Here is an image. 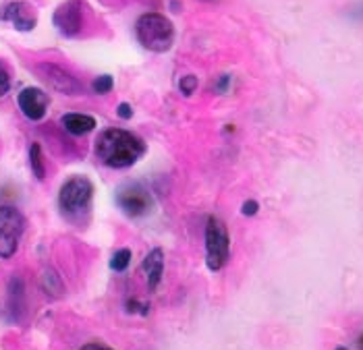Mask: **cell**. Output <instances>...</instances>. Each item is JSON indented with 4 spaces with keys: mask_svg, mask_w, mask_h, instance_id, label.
I'll list each match as a JSON object with an SVG mask.
<instances>
[{
    "mask_svg": "<svg viewBox=\"0 0 363 350\" xmlns=\"http://www.w3.org/2000/svg\"><path fill=\"white\" fill-rule=\"evenodd\" d=\"M98 158L111 168L133 166L145 154V143L138 135L123 129H106L96 143Z\"/></svg>",
    "mask_w": 363,
    "mask_h": 350,
    "instance_id": "1",
    "label": "cell"
},
{
    "mask_svg": "<svg viewBox=\"0 0 363 350\" xmlns=\"http://www.w3.org/2000/svg\"><path fill=\"white\" fill-rule=\"evenodd\" d=\"M94 197V185L85 176H71L58 191V210L65 218L79 222L89 212Z\"/></svg>",
    "mask_w": 363,
    "mask_h": 350,
    "instance_id": "2",
    "label": "cell"
},
{
    "mask_svg": "<svg viewBox=\"0 0 363 350\" xmlns=\"http://www.w3.org/2000/svg\"><path fill=\"white\" fill-rule=\"evenodd\" d=\"M138 40L152 52H167L174 42V27L160 13H145L138 19Z\"/></svg>",
    "mask_w": 363,
    "mask_h": 350,
    "instance_id": "3",
    "label": "cell"
},
{
    "mask_svg": "<svg viewBox=\"0 0 363 350\" xmlns=\"http://www.w3.org/2000/svg\"><path fill=\"white\" fill-rule=\"evenodd\" d=\"M230 239L228 230L218 218H208L206 222V266L212 271H218L228 261Z\"/></svg>",
    "mask_w": 363,
    "mask_h": 350,
    "instance_id": "4",
    "label": "cell"
},
{
    "mask_svg": "<svg viewBox=\"0 0 363 350\" xmlns=\"http://www.w3.org/2000/svg\"><path fill=\"white\" fill-rule=\"evenodd\" d=\"M26 230V218L13 205H0V257L9 259L15 255L19 239Z\"/></svg>",
    "mask_w": 363,
    "mask_h": 350,
    "instance_id": "5",
    "label": "cell"
},
{
    "mask_svg": "<svg viewBox=\"0 0 363 350\" xmlns=\"http://www.w3.org/2000/svg\"><path fill=\"white\" fill-rule=\"evenodd\" d=\"M40 79L44 81L48 87H52L58 94H65V96H79L84 91V85L82 81L77 79L75 75H71L67 69H62L60 64L55 62H42L35 67Z\"/></svg>",
    "mask_w": 363,
    "mask_h": 350,
    "instance_id": "6",
    "label": "cell"
},
{
    "mask_svg": "<svg viewBox=\"0 0 363 350\" xmlns=\"http://www.w3.org/2000/svg\"><path fill=\"white\" fill-rule=\"evenodd\" d=\"M116 203L129 218H141V215H147L154 210L152 195L147 193V188H143L138 183H131V185L118 188Z\"/></svg>",
    "mask_w": 363,
    "mask_h": 350,
    "instance_id": "7",
    "label": "cell"
},
{
    "mask_svg": "<svg viewBox=\"0 0 363 350\" xmlns=\"http://www.w3.org/2000/svg\"><path fill=\"white\" fill-rule=\"evenodd\" d=\"M26 313V282L19 276H13L6 286V296L2 303V317L6 323H19Z\"/></svg>",
    "mask_w": 363,
    "mask_h": 350,
    "instance_id": "8",
    "label": "cell"
},
{
    "mask_svg": "<svg viewBox=\"0 0 363 350\" xmlns=\"http://www.w3.org/2000/svg\"><path fill=\"white\" fill-rule=\"evenodd\" d=\"M56 29L62 33V35H77L84 27V11L79 9V2L77 0H67L65 4H60L56 9L55 17Z\"/></svg>",
    "mask_w": 363,
    "mask_h": 350,
    "instance_id": "9",
    "label": "cell"
},
{
    "mask_svg": "<svg viewBox=\"0 0 363 350\" xmlns=\"http://www.w3.org/2000/svg\"><path fill=\"white\" fill-rule=\"evenodd\" d=\"M17 104H19L21 112L28 116L29 120H42L46 116V112H48L50 100H48V96L42 89H38V87H26L19 94Z\"/></svg>",
    "mask_w": 363,
    "mask_h": 350,
    "instance_id": "10",
    "label": "cell"
},
{
    "mask_svg": "<svg viewBox=\"0 0 363 350\" xmlns=\"http://www.w3.org/2000/svg\"><path fill=\"white\" fill-rule=\"evenodd\" d=\"M4 21L13 23L15 29L19 31H31L35 27V13L31 9V4L23 2V0H15L11 4H6L2 9V15H0Z\"/></svg>",
    "mask_w": 363,
    "mask_h": 350,
    "instance_id": "11",
    "label": "cell"
},
{
    "mask_svg": "<svg viewBox=\"0 0 363 350\" xmlns=\"http://www.w3.org/2000/svg\"><path fill=\"white\" fill-rule=\"evenodd\" d=\"M141 269L147 276V288H150V293H154L158 288V284L162 280V271H164V253H162V249H152L147 253V257L143 259Z\"/></svg>",
    "mask_w": 363,
    "mask_h": 350,
    "instance_id": "12",
    "label": "cell"
},
{
    "mask_svg": "<svg viewBox=\"0 0 363 350\" xmlns=\"http://www.w3.org/2000/svg\"><path fill=\"white\" fill-rule=\"evenodd\" d=\"M62 127H65L67 133L82 137V135H87L89 131L96 129V118L94 116H87V114L71 112V114H65L62 116Z\"/></svg>",
    "mask_w": 363,
    "mask_h": 350,
    "instance_id": "13",
    "label": "cell"
},
{
    "mask_svg": "<svg viewBox=\"0 0 363 350\" xmlns=\"http://www.w3.org/2000/svg\"><path fill=\"white\" fill-rule=\"evenodd\" d=\"M29 164H31V172L38 181H44L46 179V166H44V154H42V147L40 143H33L29 147Z\"/></svg>",
    "mask_w": 363,
    "mask_h": 350,
    "instance_id": "14",
    "label": "cell"
},
{
    "mask_svg": "<svg viewBox=\"0 0 363 350\" xmlns=\"http://www.w3.org/2000/svg\"><path fill=\"white\" fill-rule=\"evenodd\" d=\"M42 286L50 296H60L65 293V284H62L60 276L56 273L55 269H44L42 271Z\"/></svg>",
    "mask_w": 363,
    "mask_h": 350,
    "instance_id": "15",
    "label": "cell"
},
{
    "mask_svg": "<svg viewBox=\"0 0 363 350\" xmlns=\"http://www.w3.org/2000/svg\"><path fill=\"white\" fill-rule=\"evenodd\" d=\"M131 264V251L129 249H118L111 257V268L114 271H125Z\"/></svg>",
    "mask_w": 363,
    "mask_h": 350,
    "instance_id": "16",
    "label": "cell"
},
{
    "mask_svg": "<svg viewBox=\"0 0 363 350\" xmlns=\"http://www.w3.org/2000/svg\"><path fill=\"white\" fill-rule=\"evenodd\" d=\"M112 89V77L111 75H102L94 81V91L96 94H108Z\"/></svg>",
    "mask_w": 363,
    "mask_h": 350,
    "instance_id": "17",
    "label": "cell"
},
{
    "mask_svg": "<svg viewBox=\"0 0 363 350\" xmlns=\"http://www.w3.org/2000/svg\"><path fill=\"white\" fill-rule=\"evenodd\" d=\"M179 87H181V91H183L185 96H189V94H194V89L197 87V79L196 77H191V75H187V77L181 79Z\"/></svg>",
    "mask_w": 363,
    "mask_h": 350,
    "instance_id": "18",
    "label": "cell"
},
{
    "mask_svg": "<svg viewBox=\"0 0 363 350\" xmlns=\"http://www.w3.org/2000/svg\"><path fill=\"white\" fill-rule=\"evenodd\" d=\"M9 89H11V75H9L6 69L0 67V98H2Z\"/></svg>",
    "mask_w": 363,
    "mask_h": 350,
    "instance_id": "19",
    "label": "cell"
},
{
    "mask_svg": "<svg viewBox=\"0 0 363 350\" xmlns=\"http://www.w3.org/2000/svg\"><path fill=\"white\" fill-rule=\"evenodd\" d=\"M257 210H259V203H257V201H253V199H250V201H245V203H243V208H241V214L255 215L257 214Z\"/></svg>",
    "mask_w": 363,
    "mask_h": 350,
    "instance_id": "20",
    "label": "cell"
},
{
    "mask_svg": "<svg viewBox=\"0 0 363 350\" xmlns=\"http://www.w3.org/2000/svg\"><path fill=\"white\" fill-rule=\"evenodd\" d=\"M127 311H138V313H145V305H141L140 300H129V303H127Z\"/></svg>",
    "mask_w": 363,
    "mask_h": 350,
    "instance_id": "21",
    "label": "cell"
},
{
    "mask_svg": "<svg viewBox=\"0 0 363 350\" xmlns=\"http://www.w3.org/2000/svg\"><path fill=\"white\" fill-rule=\"evenodd\" d=\"M118 116H121V118H131V116H133V110H131L129 104H121V106H118Z\"/></svg>",
    "mask_w": 363,
    "mask_h": 350,
    "instance_id": "22",
    "label": "cell"
},
{
    "mask_svg": "<svg viewBox=\"0 0 363 350\" xmlns=\"http://www.w3.org/2000/svg\"><path fill=\"white\" fill-rule=\"evenodd\" d=\"M79 350H112L111 346H106V344H100V342H89V344H85L84 349Z\"/></svg>",
    "mask_w": 363,
    "mask_h": 350,
    "instance_id": "23",
    "label": "cell"
},
{
    "mask_svg": "<svg viewBox=\"0 0 363 350\" xmlns=\"http://www.w3.org/2000/svg\"><path fill=\"white\" fill-rule=\"evenodd\" d=\"M359 346H362V350H363V334L359 336Z\"/></svg>",
    "mask_w": 363,
    "mask_h": 350,
    "instance_id": "24",
    "label": "cell"
},
{
    "mask_svg": "<svg viewBox=\"0 0 363 350\" xmlns=\"http://www.w3.org/2000/svg\"><path fill=\"white\" fill-rule=\"evenodd\" d=\"M336 350H347V349H336Z\"/></svg>",
    "mask_w": 363,
    "mask_h": 350,
    "instance_id": "25",
    "label": "cell"
}]
</instances>
